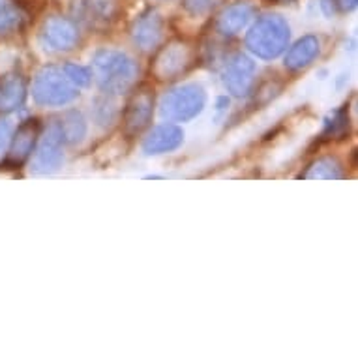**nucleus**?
<instances>
[{
	"label": "nucleus",
	"mask_w": 358,
	"mask_h": 358,
	"mask_svg": "<svg viewBox=\"0 0 358 358\" xmlns=\"http://www.w3.org/2000/svg\"><path fill=\"white\" fill-rule=\"evenodd\" d=\"M92 71H94L98 87L107 96H118L126 92L137 79L136 60L117 49H100L92 57Z\"/></svg>",
	"instance_id": "nucleus-1"
},
{
	"label": "nucleus",
	"mask_w": 358,
	"mask_h": 358,
	"mask_svg": "<svg viewBox=\"0 0 358 358\" xmlns=\"http://www.w3.org/2000/svg\"><path fill=\"white\" fill-rule=\"evenodd\" d=\"M291 29L287 21L276 13L259 17L246 34V48L257 59L274 60L287 49Z\"/></svg>",
	"instance_id": "nucleus-2"
},
{
	"label": "nucleus",
	"mask_w": 358,
	"mask_h": 358,
	"mask_svg": "<svg viewBox=\"0 0 358 358\" xmlns=\"http://www.w3.org/2000/svg\"><path fill=\"white\" fill-rule=\"evenodd\" d=\"M77 96L79 88L57 66H48L38 71L32 83V98L38 106L60 107L73 101Z\"/></svg>",
	"instance_id": "nucleus-3"
},
{
	"label": "nucleus",
	"mask_w": 358,
	"mask_h": 358,
	"mask_svg": "<svg viewBox=\"0 0 358 358\" xmlns=\"http://www.w3.org/2000/svg\"><path fill=\"white\" fill-rule=\"evenodd\" d=\"M206 106L205 88L195 83L173 88L162 98L159 115L173 122H189L203 113Z\"/></svg>",
	"instance_id": "nucleus-4"
},
{
	"label": "nucleus",
	"mask_w": 358,
	"mask_h": 358,
	"mask_svg": "<svg viewBox=\"0 0 358 358\" xmlns=\"http://www.w3.org/2000/svg\"><path fill=\"white\" fill-rule=\"evenodd\" d=\"M154 115V88L148 83H143L131 92L122 113V126L126 136H139L148 128Z\"/></svg>",
	"instance_id": "nucleus-5"
},
{
	"label": "nucleus",
	"mask_w": 358,
	"mask_h": 358,
	"mask_svg": "<svg viewBox=\"0 0 358 358\" xmlns=\"http://www.w3.org/2000/svg\"><path fill=\"white\" fill-rule=\"evenodd\" d=\"M194 62V49L184 41H171L162 48L152 62V76L158 81H173L188 71Z\"/></svg>",
	"instance_id": "nucleus-6"
},
{
	"label": "nucleus",
	"mask_w": 358,
	"mask_h": 358,
	"mask_svg": "<svg viewBox=\"0 0 358 358\" xmlns=\"http://www.w3.org/2000/svg\"><path fill=\"white\" fill-rule=\"evenodd\" d=\"M64 145L66 143L62 139V134H60L59 124L51 122L48 134L41 139L34 159H32V167H30L32 173H36V175H51L55 171H59L62 167V162H64V152H62Z\"/></svg>",
	"instance_id": "nucleus-7"
},
{
	"label": "nucleus",
	"mask_w": 358,
	"mask_h": 358,
	"mask_svg": "<svg viewBox=\"0 0 358 358\" xmlns=\"http://www.w3.org/2000/svg\"><path fill=\"white\" fill-rule=\"evenodd\" d=\"M255 71V62L248 55L236 53L223 68V85L235 98H242L252 90Z\"/></svg>",
	"instance_id": "nucleus-8"
},
{
	"label": "nucleus",
	"mask_w": 358,
	"mask_h": 358,
	"mask_svg": "<svg viewBox=\"0 0 358 358\" xmlns=\"http://www.w3.org/2000/svg\"><path fill=\"white\" fill-rule=\"evenodd\" d=\"M38 136H40V122L36 118H30V120L21 124L15 131V136H13L12 147H10V152L4 159V165H10L13 169L21 167L34 152Z\"/></svg>",
	"instance_id": "nucleus-9"
},
{
	"label": "nucleus",
	"mask_w": 358,
	"mask_h": 358,
	"mask_svg": "<svg viewBox=\"0 0 358 358\" xmlns=\"http://www.w3.org/2000/svg\"><path fill=\"white\" fill-rule=\"evenodd\" d=\"M43 41L55 51H71L79 43V29L68 17H49L41 30Z\"/></svg>",
	"instance_id": "nucleus-10"
},
{
	"label": "nucleus",
	"mask_w": 358,
	"mask_h": 358,
	"mask_svg": "<svg viewBox=\"0 0 358 358\" xmlns=\"http://www.w3.org/2000/svg\"><path fill=\"white\" fill-rule=\"evenodd\" d=\"M164 19L156 10L143 13L141 17L137 19L134 29H131V38L134 43L141 51H154L158 49V45L164 40Z\"/></svg>",
	"instance_id": "nucleus-11"
},
{
	"label": "nucleus",
	"mask_w": 358,
	"mask_h": 358,
	"mask_svg": "<svg viewBox=\"0 0 358 358\" xmlns=\"http://www.w3.org/2000/svg\"><path fill=\"white\" fill-rule=\"evenodd\" d=\"M184 143V131L175 124H162L145 137L141 150L145 156H159L173 152Z\"/></svg>",
	"instance_id": "nucleus-12"
},
{
	"label": "nucleus",
	"mask_w": 358,
	"mask_h": 358,
	"mask_svg": "<svg viewBox=\"0 0 358 358\" xmlns=\"http://www.w3.org/2000/svg\"><path fill=\"white\" fill-rule=\"evenodd\" d=\"M252 17L253 8L250 4H246V2H238V4L225 8L216 19L217 34L225 36V38L236 36L238 32L246 29L248 23L252 21Z\"/></svg>",
	"instance_id": "nucleus-13"
},
{
	"label": "nucleus",
	"mask_w": 358,
	"mask_h": 358,
	"mask_svg": "<svg viewBox=\"0 0 358 358\" xmlns=\"http://www.w3.org/2000/svg\"><path fill=\"white\" fill-rule=\"evenodd\" d=\"M319 51H321V43H319L317 36H304L285 55V68L289 71L304 70L317 59Z\"/></svg>",
	"instance_id": "nucleus-14"
},
{
	"label": "nucleus",
	"mask_w": 358,
	"mask_h": 358,
	"mask_svg": "<svg viewBox=\"0 0 358 358\" xmlns=\"http://www.w3.org/2000/svg\"><path fill=\"white\" fill-rule=\"evenodd\" d=\"M27 98V85L17 73L0 76V113H12L23 106Z\"/></svg>",
	"instance_id": "nucleus-15"
},
{
	"label": "nucleus",
	"mask_w": 358,
	"mask_h": 358,
	"mask_svg": "<svg viewBox=\"0 0 358 358\" xmlns=\"http://www.w3.org/2000/svg\"><path fill=\"white\" fill-rule=\"evenodd\" d=\"M76 15L88 27H100L107 24L115 13V2L113 0H77Z\"/></svg>",
	"instance_id": "nucleus-16"
},
{
	"label": "nucleus",
	"mask_w": 358,
	"mask_h": 358,
	"mask_svg": "<svg viewBox=\"0 0 358 358\" xmlns=\"http://www.w3.org/2000/svg\"><path fill=\"white\" fill-rule=\"evenodd\" d=\"M59 124L60 134L64 139L66 145H76V143L83 141L87 136V120L83 117L81 111H68L57 120Z\"/></svg>",
	"instance_id": "nucleus-17"
},
{
	"label": "nucleus",
	"mask_w": 358,
	"mask_h": 358,
	"mask_svg": "<svg viewBox=\"0 0 358 358\" xmlns=\"http://www.w3.org/2000/svg\"><path fill=\"white\" fill-rule=\"evenodd\" d=\"M306 180H338L343 178V167L336 158H319L300 175Z\"/></svg>",
	"instance_id": "nucleus-18"
},
{
	"label": "nucleus",
	"mask_w": 358,
	"mask_h": 358,
	"mask_svg": "<svg viewBox=\"0 0 358 358\" xmlns=\"http://www.w3.org/2000/svg\"><path fill=\"white\" fill-rule=\"evenodd\" d=\"M24 23V12L17 4H6L4 8H0V36L15 32L23 27Z\"/></svg>",
	"instance_id": "nucleus-19"
},
{
	"label": "nucleus",
	"mask_w": 358,
	"mask_h": 358,
	"mask_svg": "<svg viewBox=\"0 0 358 358\" xmlns=\"http://www.w3.org/2000/svg\"><path fill=\"white\" fill-rule=\"evenodd\" d=\"M349 126V117H347L345 109H340L336 111L332 117L327 120V128H324V136L329 137H338L340 134H343Z\"/></svg>",
	"instance_id": "nucleus-20"
},
{
	"label": "nucleus",
	"mask_w": 358,
	"mask_h": 358,
	"mask_svg": "<svg viewBox=\"0 0 358 358\" xmlns=\"http://www.w3.org/2000/svg\"><path fill=\"white\" fill-rule=\"evenodd\" d=\"M62 71L66 73V77L70 79L77 88L79 87H88L90 81H92V76H90V71L87 68H83L79 64H64Z\"/></svg>",
	"instance_id": "nucleus-21"
},
{
	"label": "nucleus",
	"mask_w": 358,
	"mask_h": 358,
	"mask_svg": "<svg viewBox=\"0 0 358 358\" xmlns=\"http://www.w3.org/2000/svg\"><path fill=\"white\" fill-rule=\"evenodd\" d=\"M222 0H182L184 10L192 15H206L220 4Z\"/></svg>",
	"instance_id": "nucleus-22"
},
{
	"label": "nucleus",
	"mask_w": 358,
	"mask_h": 358,
	"mask_svg": "<svg viewBox=\"0 0 358 358\" xmlns=\"http://www.w3.org/2000/svg\"><path fill=\"white\" fill-rule=\"evenodd\" d=\"M94 115L98 124H111L113 117H115V103H113L109 98H100V100H96V107H94Z\"/></svg>",
	"instance_id": "nucleus-23"
},
{
	"label": "nucleus",
	"mask_w": 358,
	"mask_h": 358,
	"mask_svg": "<svg viewBox=\"0 0 358 358\" xmlns=\"http://www.w3.org/2000/svg\"><path fill=\"white\" fill-rule=\"evenodd\" d=\"M12 139V126L8 120H0V150L6 147Z\"/></svg>",
	"instance_id": "nucleus-24"
},
{
	"label": "nucleus",
	"mask_w": 358,
	"mask_h": 358,
	"mask_svg": "<svg viewBox=\"0 0 358 358\" xmlns=\"http://www.w3.org/2000/svg\"><path fill=\"white\" fill-rule=\"evenodd\" d=\"M358 0H336V6L340 8L341 12H351L357 8Z\"/></svg>",
	"instance_id": "nucleus-25"
},
{
	"label": "nucleus",
	"mask_w": 358,
	"mask_h": 358,
	"mask_svg": "<svg viewBox=\"0 0 358 358\" xmlns=\"http://www.w3.org/2000/svg\"><path fill=\"white\" fill-rule=\"evenodd\" d=\"M274 4H289V2H293V0H271Z\"/></svg>",
	"instance_id": "nucleus-26"
}]
</instances>
